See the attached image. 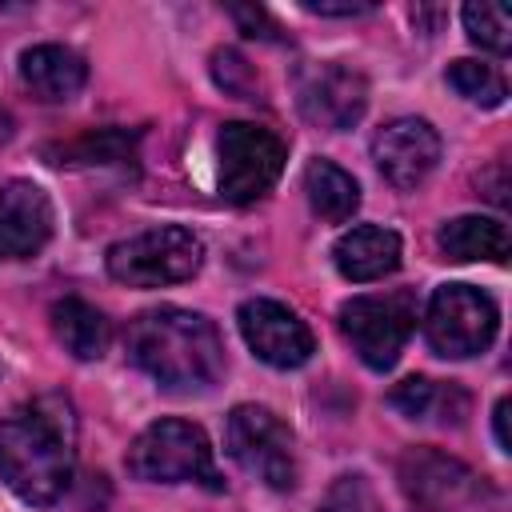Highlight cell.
I'll return each mask as SVG.
<instances>
[{
  "label": "cell",
  "mask_w": 512,
  "mask_h": 512,
  "mask_svg": "<svg viewBox=\"0 0 512 512\" xmlns=\"http://www.w3.org/2000/svg\"><path fill=\"white\" fill-rule=\"evenodd\" d=\"M440 248L448 260H504L508 228L488 216H456L440 228Z\"/></svg>",
  "instance_id": "cell-19"
},
{
  "label": "cell",
  "mask_w": 512,
  "mask_h": 512,
  "mask_svg": "<svg viewBox=\"0 0 512 512\" xmlns=\"http://www.w3.org/2000/svg\"><path fill=\"white\" fill-rule=\"evenodd\" d=\"M372 160L380 168V176L400 188V192H412L428 180V172L436 168L440 160V136L428 120H416V116H400L392 124H384L376 136H372Z\"/></svg>",
  "instance_id": "cell-11"
},
{
  "label": "cell",
  "mask_w": 512,
  "mask_h": 512,
  "mask_svg": "<svg viewBox=\"0 0 512 512\" xmlns=\"http://www.w3.org/2000/svg\"><path fill=\"white\" fill-rule=\"evenodd\" d=\"M304 192H308L312 212L328 224H344L360 208V184L332 160H312L304 168Z\"/></svg>",
  "instance_id": "cell-18"
},
{
  "label": "cell",
  "mask_w": 512,
  "mask_h": 512,
  "mask_svg": "<svg viewBox=\"0 0 512 512\" xmlns=\"http://www.w3.org/2000/svg\"><path fill=\"white\" fill-rule=\"evenodd\" d=\"M236 324H240L244 344L256 352V360L272 368H300L316 352L308 324L280 300H268V296L244 300L236 312Z\"/></svg>",
  "instance_id": "cell-10"
},
{
  "label": "cell",
  "mask_w": 512,
  "mask_h": 512,
  "mask_svg": "<svg viewBox=\"0 0 512 512\" xmlns=\"http://www.w3.org/2000/svg\"><path fill=\"white\" fill-rule=\"evenodd\" d=\"M412 324H416V312H412V296L408 292L352 296L348 304H340V332H344V340L376 372L396 364Z\"/></svg>",
  "instance_id": "cell-8"
},
{
  "label": "cell",
  "mask_w": 512,
  "mask_h": 512,
  "mask_svg": "<svg viewBox=\"0 0 512 512\" xmlns=\"http://www.w3.org/2000/svg\"><path fill=\"white\" fill-rule=\"evenodd\" d=\"M508 412H512V404L500 400V404H496V444H500V452L512 448V436H508Z\"/></svg>",
  "instance_id": "cell-27"
},
{
  "label": "cell",
  "mask_w": 512,
  "mask_h": 512,
  "mask_svg": "<svg viewBox=\"0 0 512 512\" xmlns=\"http://www.w3.org/2000/svg\"><path fill=\"white\" fill-rule=\"evenodd\" d=\"M12 128H16V124H12V112L0 104V144H8V140H12Z\"/></svg>",
  "instance_id": "cell-28"
},
{
  "label": "cell",
  "mask_w": 512,
  "mask_h": 512,
  "mask_svg": "<svg viewBox=\"0 0 512 512\" xmlns=\"http://www.w3.org/2000/svg\"><path fill=\"white\" fill-rule=\"evenodd\" d=\"M20 80L28 84V92L36 100L60 104V100H72L84 88L88 64L64 44H36L20 56Z\"/></svg>",
  "instance_id": "cell-15"
},
{
  "label": "cell",
  "mask_w": 512,
  "mask_h": 512,
  "mask_svg": "<svg viewBox=\"0 0 512 512\" xmlns=\"http://www.w3.org/2000/svg\"><path fill=\"white\" fill-rule=\"evenodd\" d=\"M124 464L136 480H148V484H180V480H200L208 488L224 484L216 464H212V444H208L204 428L188 424V420L148 424L132 440Z\"/></svg>",
  "instance_id": "cell-4"
},
{
  "label": "cell",
  "mask_w": 512,
  "mask_h": 512,
  "mask_svg": "<svg viewBox=\"0 0 512 512\" xmlns=\"http://www.w3.org/2000/svg\"><path fill=\"white\" fill-rule=\"evenodd\" d=\"M212 80H216L224 92L240 96V100H256V88H260L252 64H248L236 48H216V52H212Z\"/></svg>",
  "instance_id": "cell-23"
},
{
  "label": "cell",
  "mask_w": 512,
  "mask_h": 512,
  "mask_svg": "<svg viewBox=\"0 0 512 512\" xmlns=\"http://www.w3.org/2000/svg\"><path fill=\"white\" fill-rule=\"evenodd\" d=\"M76 420L68 400L40 396L0 420V480L24 504H52L64 496L76 464Z\"/></svg>",
  "instance_id": "cell-1"
},
{
  "label": "cell",
  "mask_w": 512,
  "mask_h": 512,
  "mask_svg": "<svg viewBox=\"0 0 512 512\" xmlns=\"http://www.w3.org/2000/svg\"><path fill=\"white\" fill-rule=\"evenodd\" d=\"M496 324H500V312L492 296L472 284H440L424 312V336L432 352L448 360L484 352L496 340Z\"/></svg>",
  "instance_id": "cell-5"
},
{
  "label": "cell",
  "mask_w": 512,
  "mask_h": 512,
  "mask_svg": "<svg viewBox=\"0 0 512 512\" xmlns=\"http://www.w3.org/2000/svg\"><path fill=\"white\" fill-rule=\"evenodd\" d=\"M228 12H232V20L244 28V36H252V40H276V36H280L276 20H272L264 8H244V4H236V8H228Z\"/></svg>",
  "instance_id": "cell-25"
},
{
  "label": "cell",
  "mask_w": 512,
  "mask_h": 512,
  "mask_svg": "<svg viewBox=\"0 0 512 512\" xmlns=\"http://www.w3.org/2000/svg\"><path fill=\"white\" fill-rule=\"evenodd\" d=\"M52 236V200L32 180H8L0 188V260L36 256Z\"/></svg>",
  "instance_id": "cell-13"
},
{
  "label": "cell",
  "mask_w": 512,
  "mask_h": 512,
  "mask_svg": "<svg viewBox=\"0 0 512 512\" xmlns=\"http://www.w3.org/2000/svg\"><path fill=\"white\" fill-rule=\"evenodd\" d=\"M44 156H52V164H68V168H108V164H124L136 156V132L124 128H100V132H84L68 144H52L44 148Z\"/></svg>",
  "instance_id": "cell-20"
},
{
  "label": "cell",
  "mask_w": 512,
  "mask_h": 512,
  "mask_svg": "<svg viewBox=\"0 0 512 512\" xmlns=\"http://www.w3.org/2000/svg\"><path fill=\"white\" fill-rule=\"evenodd\" d=\"M448 84H452L464 100H472V104H480V108H496V104H504V96H508L504 76H500L492 64H480V60H456V64H448Z\"/></svg>",
  "instance_id": "cell-21"
},
{
  "label": "cell",
  "mask_w": 512,
  "mask_h": 512,
  "mask_svg": "<svg viewBox=\"0 0 512 512\" xmlns=\"http://www.w3.org/2000/svg\"><path fill=\"white\" fill-rule=\"evenodd\" d=\"M364 108H368V84L348 64H320L300 80V112L328 132L352 128L364 116Z\"/></svg>",
  "instance_id": "cell-12"
},
{
  "label": "cell",
  "mask_w": 512,
  "mask_h": 512,
  "mask_svg": "<svg viewBox=\"0 0 512 512\" xmlns=\"http://www.w3.org/2000/svg\"><path fill=\"white\" fill-rule=\"evenodd\" d=\"M400 488L424 512H464L488 496L484 480L464 460L436 448H408L400 456Z\"/></svg>",
  "instance_id": "cell-9"
},
{
  "label": "cell",
  "mask_w": 512,
  "mask_h": 512,
  "mask_svg": "<svg viewBox=\"0 0 512 512\" xmlns=\"http://www.w3.org/2000/svg\"><path fill=\"white\" fill-rule=\"evenodd\" d=\"M108 276L116 284L128 288H164V284H180L192 280L204 264V244L192 228L180 224H164V228H148L140 236H128L120 244L108 248L104 256Z\"/></svg>",
  "instance_id": "cell-3"
},
{
  "label": "cell",
  "mask_w": 512,
  "mask_h": 512,
  "mask_svg": "<svg viewBox=\"0 0 512 512\" xmlns=\"http://www.w3.org/2000/svg\"><path fill=\"white\" fill-rule=\"evenodd\" d=\"M320 512H380V504H376V492L368 488L364 476H340L328 488Z\"/></svg>",
  "instance_id": "cell-24"
},
{
  "label": "cell",
  "mask_w": 512,
  "mask_h": 512,
  "mask_svg": "<svg viewBox=\"0 0 512 512\" xmlns=\"http://www.w3.org/2000/svg\"><path fill=\"white\" fill-rule=\"evenodd\" d=\"M460 16H464L468 36L480 48H488L496 56H504L512 48V12H508V4H464Z\"/></svg>",
  "instance_id": "cell-22"
},
{
  "label": "cell",
  "mask_w": 512,
  "mask_h": 512,
  "mask_svg": "<svg viewBox=\"0 0 512 512\" xmlns=\"http://www.w3.org/2000/svg\"><path fill=\"white\" fill-rule=\"evenodd\" d=\"M332 260H336L340 276L352 284L380 280V276L396 272V264H400V236L380 224H356L336 240Z\"/></svg>",
  "instance_id": "cell-14"
},
{
  "label": "cell",
  "mask_w": 512,
  "mask_h": 512,
  "mask_svg": "<svg viewBox=\"0 0 512 512\" xmlns=\"http://www.w3.org/2000/svg\"><path fill=\"white\" fill-rule=\"evenodd\" d=\"M388 404L400 408L408 420L432 424H460L468 416V392L456 384H440L428 376H408L388 392Z\"/></svg>",
  "instance_id": "cell-16"
},
{
  "label": "cell",
  "mask_w": 512,
  "mask_h": 512,
  "mask_svg": "<svg viewBox=\"0 0 512 512\" xmlns=\"http://www.w3.org/2000/svg\"><path fill=\"white\" fill-rule=\"evenodd\" d=\"M128 360L168 392H204L224 376V344L208 316L188 308L140 312L124 332Z\"/></svg>",
  "instance_id": "cell-2"
},
{
  "label": "cell",
  "mask_w": 512,
  "mask_h": 512,
  "mask_svg": "<svg viewBox=\"0 0 512 512\" xmlns=\"http://www.w3.org/2000/svg\"><path fill=\"white\" fill-rule=\"evenodd\" d=\"M304 8L316 12V16H360V12H372V4H324V0H308Z\"/></svg>",
  "instance_id": "cell-26"
},
{
  "label": "cell",
  "mask_w": 512,
  "mask_h": 512,
  "mask_svg": "<svg viewBox=\"0 0 512 512\" xmlns=\"http://www.w3.org/2000/svg\"><path fill=\"white\" fill-rule=\"evenodd\" d=\"M52 332L64 344V352H72L76 360H100L112 336L104 312L80 296H64L52 304Z\"/></svg>",
  "instance_id": "cell-17"
},
{
  "label": "cell",
  "mask_w": 512,
  "mask_h": 512,
  "mask_svg": "<svg viewBox=\"0 0 512 512\" xmlns=\"http://www.w3.org/2000/svg\"><path fill=\"white\" fill-rule=\"evenodd\" d=\"M216 152H220V196L232 204H248L264 196L284 168V140L244 120L220 128Z\"/></svg>",
  "instance_id": "cell-7"
},
{
  "label": "cell",
  "mask_w": 512,
  "mask_h": 512,
  "mask_svg": "<svg viewBox=\"0 0 512 512\" xmlns=\"http://www.w3.org/2000/svg\"><path fill=\"white\" fill-rule=\"evenodd\" d=\"M224 448L228 456L248 472L256 476L260 484L268 488H292L296 484V456H292V432L288 424L260 408V404H240L232 408L228 416V428H224Z\"/></svg>",
  "instance_id": "cell-6"
}]
</instances>
